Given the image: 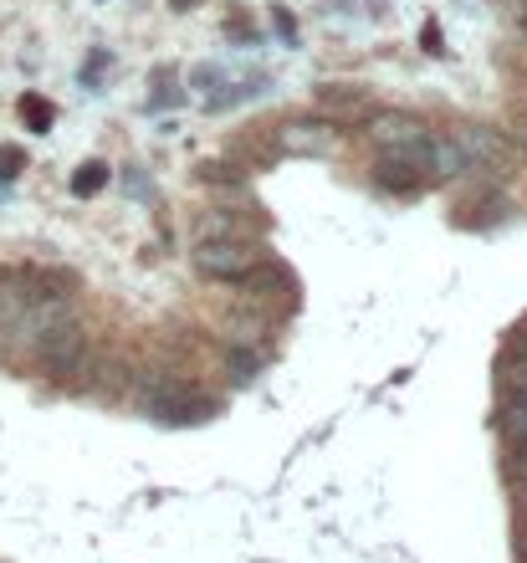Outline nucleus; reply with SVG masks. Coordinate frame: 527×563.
Wrapping results in <instances>:
<instances>
[{
    "label": "nucleus",
    "instance_id": "obj_1",
    "mask_svg": "<svg viewBox=\"0 0 527 563\" xmlns=\"http://www.w3.org/2000/svg\"><path fill=\"white\" fill-rule=\"evenodd\" d=\"M139 410L164 426H190V420H206V405L190 400V389L175 385V379H164V374H149L139 379Z\"/></svg>",
    "mask_w": 527,
    "mask_h": 563
},
{
    "label": "nucleus",
    "instance_id": "obj_2",
    "mask_svg": "<svg viewBox=\"0 0 527 563\" xmlns=\"http://www.w3.org/2000/svg\"><path fill=\"white\" fill-rule=\"evenodd\" d=\"M190 262L206 277H220V282H241L251 267H256V246L246 236H200L195 241Z\"/></svg>",
    "mask_w": 527,
    "mask_h": 563
},
{
    "label": "nucleus",
    "instance_id": "obj_3",
    "mask_svg": "<svg viewBox=\"0 0 527 563\" xmlns=\"http://www.w3.org/2000/svg\"><path fill=\"white\" fill-rule=\"evenodd\" d=\"M369 139L389 154V159H405L420 169V154L425 144H430V129H425L420 119H410V113H374L369 119Z\"/></svg>",
    "mask_w": 527,
    "mask_h": 563
},
{
    "label": "nucleus",
    "instance_id": "obj_4",
    "mask_svg": "<svg viewBox=\"0 0 527 563\" xmlns=\"http://www.w3.org/2000/svg\"><path fill=\"white\" fill-rule=\"evenodd\" d=\"M36 364H42L52 379H73V374L88 369V333L77 323H62L52 339L36 349Z\"/></svg>",
    "mask_w": 527,
    "mask_h": 563
},
{
    "label": "nucleus",
    "instance_id": "obj_5",
    "mask_svg": "<svg viewBox=\"0 0 527 563\" xmlns=\"http://www.w3.org/2000/svg\"><path fill=\"white\" fill-rule=\"evenodd\" d=\"M338 129L333 119H293L277 129V148L282 154H328L338 144Z\"/></svg>",
    "mask_w": 527,
    "mask_h": 563
},
{
    "label": "nucleus",
    "instance_id": "obj_6",
    "mask_svg": "<svg viewBox=\"0 0 527 563\" xmlns=\"http://www.w3.org/2000/svg\"><path fill=\"white\" fill-rule=\"evenodd\" d=\"M451 139L461 144V154H466V169H497V164L507 159L502 134H492V129H482V123H466V129H455Z\"/></svg>",
    "mask_w": 527,
    "mask_h": 563
},
{
    "label": "nucleus",
    "instance_id": "obj_7",
    "mask_svg": "<svg viewBox=\"0 0 527 563\" xmlns=\"http://www.w3.org/2000/svg\"><path fill=\"white\" fill-rule=\"evenodd\" d=\"M31 297H36V277H31V272H6V277H0V339H6V328L26 312Z\"/></svg>",
    "mask_w": 527,
    "mask_h": 563
},
{
    "label": "nucleus",
    "instance_id": "obj_8",
    "mask_svg": "<svg viewBox=\"0 0 527 563\" xmlns=\"http://www.w3.org/2000/svg\"><path fill=\"white\" fill-rule=\"evenodd\" d=\"M374 185H380L384 195H420L425 175L415 169V164L405 159H389V154H380V164H374Z\"/></svg>",
    "mask_w": 527,
    "mask_h": 563
},
{
    "label": "nucleus",
    "instance_id": "obj_9",
    "mask_svg": "<svg viewBox=\"0 0 527 563\" xmlns=\"http://www.w3.org/2000/svg\"><path fill=\"white\" fill-rule=\"evenodd\" d=\"M497 430H502V441H507V451H523L527 445V400L507 395V405H502V416H497Z\"/></svg>",
    "mask_w": 527,
    "mask_h": 563
},
{
    "label": "nucleus",
    "instance_id": "obj_10",
    "mask_svg": "<svg viewBox=\"0 0 527 563\" xmlns=\"http://www.w3.org/2000/svg\"><path fill=\"white\" fill-rule=\"evenodd\" d=\"M266 88H272L266 77H251V82H235V88H226V92H210L206 108L210 113H226V108H241V103H251V98H262Z\"/></svg>",
    "mask_w": 527,
    "mask_h": 563
},
{
    "label": "nucleus",
    "instance_id": "obj_11",
    "mask_svg": "<svg viewBox=\"0 0 527 563\" xmlns=\"http://www.w3.org/2000/svg\"><path fill=\"white\" fill-rule=\"evenodd\" d=\"M15 113H21V123H26L31 134H52V123H57V108L46 103V98H36V92H26L15 103Z\"/></svg>",
    "mask_w": 527,
    "mask_h": 563
},
{
    "label": "nucleus",
    "instance_id": "obj_12",
    "mask_svg": "<svg viewBox=\"0 0 527 563\" xmlns=\"http://www.w3.org/2000/svg\"><path fill=\"white\" fill-rule=\"evenodd\" d=\"M108 185V164L103 159H88L83 169L73 175V195H83V200H92V195Z\"/></svg>",
    "mask_w": 527,
    "mask_h": 563
},
{
    "label": "nucleus",
    "instance_id": "obj_13",
    "mask_svg": "<svg viewBox=\"0 0 527 563\" xmlns=\"http://www.w3.org/2000/svg\"><path fill=\"white\" fill-rule=\"evenodd\" d=\"M318 98L328 108H364L369 92L359 88V82H328V88H318Z\"/></svg>",
    "mask_w": 527,
    "mask_h": 563
},
{
    "label": "nucleus",
    "instance_id": "obj_14",
    "mask_svg": "<svg viewBox=\"0 0 527 563\" xmlns=\"http://www.w3.org/2000/svg\"><path fill=\"white\" fill-rule=\"evenodd\" d=\"M26 169V148L21 144H0V179H15Z\"/></svg>",
    "mask_w": 527,
    "mask_h": 563
},
{
    "label": "nucleus",
    "instance_id": "obj_15",
    "mask_svg": "<svg viewBox=\"0 0 527 563\" xmlns=\"http://www.w3.org/2000/svg\"><path fill=\"white\" fill-rule=\"evenodd\" d=\"M420 52L425 57H446V31H440V21H425L420 26Z\"/></svg>",
    "mask_w": 527,
    "mask_h": 563
},
{
    "label": "nucleus",
    "instance_id": "obj_16",
    "mask_svg": "<svg viewBox=\"0 0 527 563\" xmlns=\"http://www.w3.org/2000/svg\"><path fill=\"white\" fill-rule=\"evenodd\" d=\"M226 364H231V369H235V379H251V374H256V364H262V358L251 354V349H241V343H235L231 354H226Z\"/></svg>",
    "mask_w": 527,
    "mask_h": 563
},
{
    "label": "nucleus",
    "instance_id": "obj_17",
    "mask_svg": "<svg viewBox=\"0 0 527 563\" xmlns=\"http://www.w3.org/2000/svg\"><path fill=\"white\" fill-rule=\"evenodd\" d=\"M216 82H220V67H216V62H200V67H190V88L195 92H210Z\"/></svg>",
    "mask_w": 527,
    "mask_h": 563
},
{
    "label": "nucleus",
    "instance_id": "obj_18",
    "mask_svg": "<svg viewBox=\"0 0 527 563\" xmlns=\"http://www.w3.org/2000/svg\"><path fill=\"white\" fill-rule=\"evenodd\" d=\"M226 36H231V42H246V46H256V26H251L246 15H235V21H226Z\"/></svg>",
    "mask_w": 527,
    "mask_h": 563
},
{
    "label": "nucleus",
    "instance_id": "obj_19",
    "mask_svg": "<svg viewBox=\"0 0 527 563\" xmlns=\"http://www.w3.org/2000/svg\"><path fill=\"white\" fill-rule=\"evenodd\" d=\"M507 364H527V328H517L513 343H507Z\"/></svg>",
    "mask_w": 527,
    "mask_h": 563
},
{
    "label": "nucleus",
    "instance_id": "obj_20",
    "mask_svg": "<svg viewBox=\"0 0 527 563\" xmlns=\"http://www.w3.org/2000/svg\"><path fill=\"white\" fill-rule=\"evenodd\" d=\"M507 472H513V482H517V487H527V445H523V451H513V456H507Z\"/></svg>",
    "mask_w": 527,
    "mask_h": 563
},
{
    "label": "nucleus",
    "instance_id": "obj_21",
    "mask_svg": "<svg viewBox=\"0 0 527 563\" xmlns=\"http://www.w3.org/2000/svg\"><path fill=\"white\" fill-rule=\"evenodd\" d=\"M200 175L206 179H241L235 175V164H200Z\"/></svg>",
    "mask_w": 527,
    "mask_h": 563
},
{
    "label": "nucleus",
    "instance_id": "obj_22",
    "mask_svg": "<svg viewBox=\"0 0 527 563\" xmlns=\"http://www.w3.org/2000/svg\"><path fill=\"white\" fill-rule=\"evenodd\" d=\"M513 26H517V36L527 42V0H513Z\"/></svg>",
    "mask_w": 527,
    "mask_h": 563
},
{
    "label": "nucleus",
    "instance_id": "obj_23",
    "mask_svg": "<svg viewBox=\"0 0 527 563\" xmlns=\"http://www.w3.org/2000/svg\"><path fill=\"white\" fill-rule=\"evenodd\" d=\"M277 31H282V42H297V26H293V15L277 11Z\"/></svg>",
    "mask_w": 527,
    "mask_h": 563
},
{
    "label": "nucleus",
    "instance_id": "obj_24",
    "mask_svg": "<svg viewBox=\"0 0 527 563\" xmlns=\"http://www.w3.org/2000/svg\"><path fill=\"white\" fill-rule=\"evenodd\" d=\"M169 11H195V0H169Z\"/></svg>",
    "mask_w": 527,
    "mask_h": 563
},
{
    "label": "nucleus",
    "instance_id": "obj_25",
    "mask_svg": "<svg viewBox=\"0 0 527 563\" xmlns=\"http://www.w3.org/2000/svg\"><path fill=\"white\" fill-rule=\"evenodd\" d=\"M523 518H527V487H523Z\"/></svg>",
    "mask_w": 527,
    "mask_h": 563
},
{
    "label": "nucleus",
    "instance_id": "obj_26",
    "mask_svg": "<svg viewBox=\"0 0 527 563\" xmlns=\"http://www.w3.org/2000/svg\"><path fill=\"white\" fill-rule=\"evenodd\" d=\"M523 563H527V553H523Z\"/></svg>",
    "mask_w": 527,
    "mask_h": 563
}]
</instances>
